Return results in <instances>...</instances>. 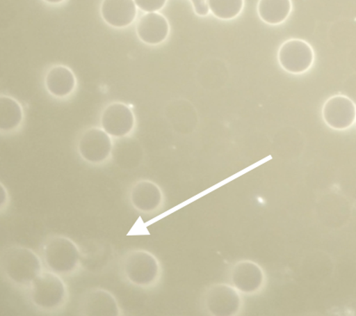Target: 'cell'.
Here are the masks:
<instances>
[{
    "label": "cell",
    "instance_id": "obj_1",
    "mask_svg": "<svg viewBox=\"0 0 356 316\" xmlns=\"http://www.w3.org/2000/svg\"><path fill=\"white\" fill-rule=\"evenodd\" d=\"M1 269L5 278L20 287H30L32 282L44 271L38 254L29 248L19 246H10L3 251Z\"/></svg>",
    "mask_w": 356,
    "mask_h": 316
},
{
    "label": "cell",
    "instance_id": "obj_2",
    "mask_svg": "<svg viewBox=\"0 0 356 316\" xmlns=\"http://www.w3.org/2000/svg\"><path fill=\"white\" fill-rule=\"evenodd\" d=\"M42 253L46 267L59 276L72 274L81 264L80 248L67 237H49L42 246Z\"/></svg>",
    "mask_w": 356,
    "mask_h": 316
},
{
    "label": "cell",
    "instance_id": "obj_3",
    "mask_svg": "<svg viewBox=\"0 0 356 316\" xmlns=\"http://www.w3.org/2000/svg\"><path fill=\"white\" fill-rule=\"evenodd\" d=\"M121 271L128 283L140 287L155 286L162 272L158 258L145 250L127 252L121 261Z\"/></svg>",
    "mask_w": 356,
    "mask_h": 316
},
{
    "label": "cell",
    "instance_id": "obj_4",
    "mask_svg": "<svg viewBox=\"0 0 356 316\" xmlns=\"http://www.w3.org/2000/svg\"><path fill=\"white\" fill-rule=\"evenodd\" d=\"M31 303L38 310L52 312L67 303V290L60 276L49 271H42L29 287Z\"/></svg>",
    "mask_w": 356,
    "mask_h": 316
},
{
    "label": "cell",
    "instance_id": "obj_5",
    "mask_svg": "<svg viewBox=\"0 0 356 316\" xmlns=\"http://www.w3.org/2000/svg\"><path fill=\"white\" fill-rule=\"evenodd\" d=\"M314 52L307 42L302 39H289L280 46L277 60L282 69L291 74H302L312 68Z\"/></svg>",
    "mask_w": 356,
    "mask_h": 316
},
{
    "label": "cell",
    "instance_id": "obj_6",
    "mask_svg": "<svg viewBox=\"0 0 356 316\" xmlns=\"http://www.w3.org/2000/svg\"><path fill=\"white\" fill-rule=\"evenodd\" d=\"M322 113L323 120L330 129L346 130L356 120V106L346 95H333L323 104Z\"/></svg>",
    "mask_w": 356,
    "mask_h": 316
},
{
    "label": "cell",
    "instance_id": "obj_7",
    "mask_svg": "<svg viewBox=\"0 0 356 316\" xmlns=\"http://www.w3.org/2000/svg\"><path fill=\"white\" fill-rule=\"evenodd\" d=\"M113 150L111 138L104 130L92 127L81 136L78 151L81 157L92 164H99L108 159Z\"/></svg>",
    "mask_w": 356,
    "mask_h": 316
},
{
    "label": "cell",
    "instance_id": "obj_8",
    "mask_svg": "<svg viewBox=\"0 0 356 316\" xmlns=\"http://www.w3.org/2000/svg\"><path fill=\"white\" fill-rule=\"evenodd\" d=\"M135 118L133 111L124 104L115 102L106 106L102 116V129L110 136L123 138L133 131Z\"/></svg>",
    "mask_w": 356,
    "mask_h": 316
},
{
    "label": "cell",
    "instance_id": "obj_9",
    "mask_svg": "<svg viewBox=\"0 0 356 316\" xmlns=\"http://www.w3.org/2000/svg\"><path fill=\"white\" fill-rule=\"evenodd\" d=\"M80 314L87 316H120L118 301L112 293L103 289L88 291L81 298Z\"/></svg>",
    "mask_w": 356,
    "mask_h": 316
},
{
    "label": "cell",
    "instance_id": "obj_10",
    "mask_svg": "<svg viewBox=\"0 0 356 316\" xmlns=\"http://www.w3.org/2000/svg\"><path fill=\"white\" fill-rule=\"evenodd\" d=\"M130 200L137 211L152 213L163 203V193L158 184L149 180H140L131 188Z\"/></svg>",
    "mask_w": 356,
    "mask_h": 316
},
{
    "label": "cell",
    "instance_id": "obj_11",
    "mask_svg": "<svg viewBox=\"0 0 356 316\" xmlns=\"http://www.w3.org/2000/svg\"><path fill=\"white\" fill-rule=\"evenodd\" d=\"M136 7L134 0H105L102 5V16L113 27H126L136 17Z\"/></svg>",
    "mask_w": 356,
    "mask_h": 316
},
{
    "label": "cell",
    "instance_id": "obj_12",
    "mask_svg": "<svg viewBox=\"0 0 356 316\" xmlns=\"http://www.w3.org/2000/svg\"><path fill=\"white\" fill-rule=\"evenodd\" d=\"M232 282L238 292L255 293L262 287L264 273L254 262H241L233 269Z\"/></svg>",
    "mask_w": 356,
    "mask_h": 316
},
{
    "label": "cell",
    "instance_id": "obj_13",
    "mask_svg": "<svg viewBox=\"0 0 356 316\" xmlns=\"http://www.w3.org/2000/svg\"><path fill=\"white\" fill-rule=\"evenodd\" d=\"M168 21L161 14L147 13L137 24V34L141 41L148 45H159L168 37Z\"/></svg>",
    "mask_w": 356,
    "mask_h": 316
},
{
    "label": "cell",
    "instance_id": "obj_14",
    "mask_svg": "<svg viewBox=\"0 0 356 316\" xmlns=\"http://www.w3.org/2000/svg\"><path fill=\"white\" fill-rule=\"evenodd\" d=\"M238 291L236 287L217 285L210 290L207 297L209 310L213 315H232L241 305Z\"/></svg>",
    "mask_w": 356,
    "mask_h": 316
},
{
    "label": "cell",
    "instance_id": "obj_15",
    "mask_svg": "<svg viewBox=\"0 0 356 316\" xmlns=\"http://www.w3.org/2000/svg\"><path fill=\"white\" fill-rule=\"evenodd\" d=\"M46 88L56 97L69 95L76 86V77L66 66L58 65L49 71L45 78Z\"/></svg>",
    "mask_w": 356,
    "mask_h": 316
},
{
    "label": "cell",
    "instance_id": "obj_16",
    "mask_svg": "<svg viewBox=\"0 0 356 316\" xmlns=\"http://www.w3.org/2000/svg\"><path fill=\"white\" fill-rule=\"evenodd\" d=\"M293 9L291 0H259L258 15L263 22L272 26L282 24L290 16Z\"/></svg>",
    "mask_w": 356,
    "mask_h": 316
},
{
    "label": "cell",
    "instance_id": "obj_17",
    "mask_svg": "<svg viewBox=\"0 0 356 316\" xmlns=\"http://www.w3.org/2000/svg\"><path fill=\"white\" fill-rule=\"evenodd\" d=\"M23 120V109L12 97L0 98V129L9 132L19 127Z\"/></svg>",
    "mask_w": 356,
    "mask_h": 316
},
{
    "label": "cell",
    "instance_id": "obj_18",
    "mask_svg": "<svg viewBox=\"0 0 356 316\" xmlns=\"http://www.w3.org/2000/svg\"><path fill=\"white\" fill-rule=\"evenodd\" d=\"M210 12L219 19L230 20L240 15L243 0H209Z\"/></svg>",
    "mask_w": 356,
    "mask_h": 316
},
{
    "label": "cell",
    "instance_id": "obj_19",
    "mask_svg": "<svg viewBox=\"0 0 356 316\" xmlns=\"http://www.w3.org/2000/svg\"><path fill=\"white\" fill-rule=\"evenodd\" d=\"M115 149V159L119 162V165L130 166H136L137 159H140L141 149H138V145L135 144V141H121L117 144Z\"/></svg>",
    "mask_w": 356,
    "mask_h": 316
},
{
    "label": "cell",
    "instance_id": "obj_20",
    "mask_svg": "<svg viewBox=\"0 0 356 316\" xmlns=\"http://www.w3.org/2000/svg\"><path fill=\"white\" fill-rule=\"evenodd\" d=\"M138 8L147 12L153 13L161 10L165 6V0H137L135 1Z\"/></svg>",
    "mask_w": 356,
    "mask_h": 316
},
{
    "label": "cell",
    "instance_id": "obj_21",
    "mask_svg": "<svg viewBox=\"0 0 356 316\" xmlns=\"http://www.w3.org/2000/svg\"><path fill=\"white\" fill-rule=\"evenodd\" d=\"M192 5L195 14L198 16H207L210 12L209 1L207 0H192Z\"/></svg>",
    "mask_w": 356,
    "mask_h": 316
}]
</instances>
